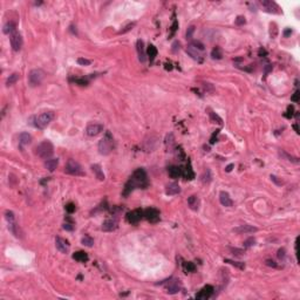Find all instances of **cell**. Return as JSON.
<instances>
[{
	"instance_id": "obj_1",
	"label": "cell",
	"mask_w": 300,
	"mask_h": 300,
	"mask_svg": "<svg viewBox=\"0 0 300 300\" xmlns=\"http://www.w3.org/2000/svg\"><path fill=\"white\" fill-rule=\"evenodd\" d=\"M148 177H147V172L144 169H137L134 171L132 176L130 177V179L127 182V184L124 186L123 190V196H128V195L132 192L135 188H145L148 186Z\"/></svg>"
},
{
	"instance_id": "obj_2",
	"label": "cell",
	"mask_w": 300,
	"mask_h": 300,
	"mask_svg": "<svg viewBox=\"0 0 300 300\" xmlns=\"http://www.w3.org/2000/svg\"><path fill=\"white\" fill-rule=\"evenodd\" d=\"M114 149V138L110 132H106L103 138L98 142V152L101 155H109Z\"/></svg>"
},
{
	"instance_id": "obj_3",
	"label": "cell",
	"mask_w": 300,
	"mask_h": 300,
	"mask_svg": "<svg viewBox=\"0 0 300 300\" xmlns=\"http://www.w3.org/2000/svg\"><path fill=\"white\" fill-rule=\"evenodd\" d=\"M36 154L39 157L42 159H49L54 154V147L53 144L49 141L41 142L38 147H36Z\"/></svg>"
},
{
	"instance_id": "obj_4",
	"label": "cell",
	"mask_w": 300,
	"mask_h": 300,
	"mask_svg": "<svg viewBox=\"0 0 300 300\" xmlns=\"http://www.w3.org/2000/svg\"><path fill=\"white\" fill-rule=\"evenodd\" d=\"M52 120H53V113H51V112L42 113L39 116L34 117V127L39 128V129H45Z\"/></svg>"
},
{
	"instance_id": "obj_5",
	"label": "cell",
	"mask_w": 300,
	"mask_h": 300,
	"mask_svg": "<svg viewBox=\"0 0 300 300\" xmlns=\"http://www.w3.org/2000/svg\"><path fill=\"white\" fill-rule=\"evenodd\" d=\"M45 78V73L41 69H32L28 74V83L31 87L39 86Z\"/></svg>"
},
{
	"instance_id": "obj_6",
	"label": "cell",
	"mask_w": 300,
	"mask_h": 300,
	"mask_svg": "<svg viewBox=\"0 0 300 300\" xmlns=\"http://www.w3.org/2000/svg\"><path fill=\"white\" fill-rule=\"evenodd\" d=\"M65 171L69 175H74V176H83L85 172L81 168L79 163L75 161V159H68L67 164H66V169Z\"/></svg>"
},
{
	"instance_id": "obj_7",
	"label": "cell",
	"mask_w": 300,
	"mask_h": 300,
	"mask_svg": "<svg viewBox=\"0 0 300 300\" xmlns=\"http://www.w3.org/2000/svg\"><path fill=\"white\" fill-rule=\"evenodd\" d=\"M163 285L165 286V290H167L169 294H176L182 288L181 282L178 279H174V278H171L170 280H167L165 282H163Z\"/></svg>"
},
{
	"instance_id": "obj_8",
	"label": "cell",
	"mask_w": 300,
	"mask_h": 300,
	"mask_svg": "<svg viewBox=\"0 0 300 300\" xmlns=\"http://www.w3.org/2000/svg\"><path fill=\"white\" fill-rule=\"evenodd\" d=\"M143 217H144V211H142L141 209H136L127 213V221L132 224L138 223Z\"/></svg>"
},
{
	"instance_id": "obj_9",
	"label": "cell",
	"mask_w": 300,
	"mask_h": 300,
	"mask_svg": "<svg viewBox=\"0 0 300 300\" xmlns=\"http://www.w3.org/2000/svg\"><path fill=\"white\" fill-rule=\"evenodd\" d=\"M144 218L150 223H157L159 221V211L155 208H149L144 210Z\"/></svg>"
},
{
	"instance_id": "obj_10",
	"label": "cell",
	"mask_w": 300,
	"mask_h": 300,
	"mask_svg": "<svg viewBox=\"0 0 300 300\" xmlns=\"http://www.w3.org/2000/svg\"><path fill=\"white\" fill-rule=\"evenodd\" d=\"M11 46H12V49L14 52H19L22 47V38L17 32L11 34Z\"/></svg>"
},
{
	"instance_id": "obj_11",
	"label": "cell",
	"mask_w": 300,
	"mask_h": 300,
	"mask_svg": "<svg viewBox=\"0 0 300 300\" xmlns=\"http://www.w3.org/2000/svg\"><path fill=\"white\" fill-rule=\"evenodd\" d=\"M213 287H212L211 285H206V286H204L203 288L201 290V291L197 293V295H196V299L198 300H206L209 299L210 297H211L212 294H213Z\"/></svg>"
},
{
	"instance_id": "obj_12",
	"label": "cell",
	"mask_w": 300,
	"mask_h": 300,
	"mask_svg": "<svg viewBox=\"0 0 300 300\" xmlns=\"http://www.w3.org/2000/svg\"><path fill=\"white\" fill-rule=\"evenodd\" d=\"M101 132H103V125L100 123H90L86 128V134L92 137L97 136Z\"/></svg>"
},
{
	"instance_id": "obj_13",
	"label": "cell",
	"mask_w": 300,
	"mask_h": 300,
	"mask_svg": "<svg viewBox=\"0 0 300 300\" xmlns=\"http://www.w3.org/2000/svg\"><path fill=\"white\" fill-rule=\"evenodd\" d=\"M55 246H56V248L61 253H68V251H69V243H68V240L61 238V237H56V239H55Z\"/></svg>"
},
{
	"instance_id": "obj_14",
	"label": "cell",
	"mask_w": 300,
	"mask_h": 300,
	"mask_svg": "<svg viewBox=\"0 0 300 300\" xmlns=\"http://www.w3.org/2000/svg\"><path fill=\"white\" fill-rule=\"evenodd\" d=\"M258 229L256 226H252V225H240L238 228H235L233 229V232L236 233H239V235H243V233H253V232H257Z\"/></svg>"
},
{
	"instance_id": "obj_15",
	"label": "cell",
	"mask_w": 300,
	"mask_h": 300,
	"mask_svg": "<svg viewBox=\"0 0 300 300\" xmlns=\"http://www.w3.org/2000/svg\"><path fill=\"white\" fill-rule=\"evenodd\" d=\"M136 49H137V54H138V59L141 62L147 61V53L144 51V44L142 40H138L136 44Z\"/></svg>"
},
{
	"instance_id": "obj_16",
	"label": "cell",
	"mask_w": 300,
	"mask_h": 300,
	"mask_svg": "<svg viewBox=\"0 0 300 300\" xmlns=\"http://www.w3.org/2000/svg\"><path fill=\"white\" fill-rule=\"evenodd\" d=\"M219 201H221V204L223 206H226V208H230V206H232V199H231V197H230V195L228 192H225V191H222L221 194H219Z\"/></svg>"
},
{
	"instance_id": "obj_17",
	"label": "cell",
	"mask_w": 300,
	"mask_h": 300,
	"mask_svg": "<svg viewBox=\"0 0 300 300\" xmlns=\"http://www.w3.org/2000/svg\"><path fill=\"white\" fill-rule=\"evenodd\" d=\"M32 142V136L28 132H21L19 135V145L20 148H24L25 145H28Z\"/></svg>"
},
{
	"instance_id": "obj_18",
	"label": "cell",
	"mask_w": 300,
	"mask_h": 300,
	"mask_svg": "<svg viewBox=\"0 0 300 300\" xmlns=\"http://www.w3.org/2000/svg\"><path fill=\"white\" fill-rule=\"evenodd\" d=\"M168 174L171 178L176 179V178H179V177L182 176L183 169L181 168V167H177V165H172V167H170V168L168 169Z\"/></svg>"
},
{
	"instance_id": "obj_19",
	"label": "cell",
	"mask_w": 300,
	"mask_h": 300,
	"mask_svg": "<svg viewBox=\"0 0 300 300\" xmlns=\"http://www.w3.org/2000/svg\"><path fill=\"white\" fill-rule=\"evenodd\" d=\"M181 192V186L177 183H170L169 185L165 188V194L169 196H174V195H178Z\"/></svg>"
},
{
	"instance_id": "obj_20",
	"label": "cell",
	"mask_w": 300,
	"mask_h": 300,
	"mask_svg": "<svg viewBox=\"0 0 300 300\" xmlns=\"http://www.w3.org/2000/svg\"><path fill=\"white\" fill-rule=\"evenodd\" d=\"M117 229V221L116 219H107L103 224H102V230L103 231H114Z\"/></svg>"
},
{
	"instance_id": "obj_21",
	"label": "cell",
	"mask_w": 300,
	"mask_h": 300,
	"mask_svg": "<svg viewBox=\"0 0 300 300\" xmlns=\"http://www.w3.org/2000/svg\"><path fill=\"white\" fill-rule=\"evenodd\" d=\"M182 176L184 177L185 179H189V181H192L195 178V172H194V170H192V168H191V163H190V162H188L185 169H183Z\"/></svg>"
},
{
	"instance_id": "obj_22",
	"label": "cell",
	"mask_w": 300,
	"mask_h": 300,
	"mask_svg": "<svg viewBox=\"0 0 300 300\" xmlns=\"http://www.w3.org/2000/svg\"><path fill=\"white\" fill-rule=\"evenodd\" d=\"M188 204H189V206H190L191 210L197 211L198 208H199V198H198L197 196L192 195V196H190V197L188 198Z\"/></svg>"
},
{
	"instance_id": "obj_23",
	"label": "cell",
	"mask_w": 300,
	"mask_h": 300,
	"mask_svg": "<svg viewBox=\"0 0 300 300\" xmlns=\"http://www.w3.org/2000/svg\"><path fill=\"white\" fill-rule=\"evenodd\" d=\"M58 164H59V159L58 158H49V159H46V162H45V167L46 169L48 170V171H54L56 167H58Z\"/></svg>"
},
{
	"instance_id": "obj_24",
	"label": "cell",
	"mask_w": 300,
	"mask_h": 300,
	"mask_svg": "<svg viewBox=\"0 0 300 300\" xmlns=\"http://www.w3.org/2000/svg\"><path fill=\"white\" fill-rule=\"evenodd\" d=\"M186 53L189 54L192 59H195V60H198V61H202V55L199 54V51H197L196 48H194L191 45L186 48Z\"/></svg>"
},
{
	"instance_id": "obj_25",
	"label": "cell",
	"mask_w": 300,
	"mask_h": 300,
	"mask_svg": "<svg viewBox=\"0 0 300 300\" xmlns=\"http://www.w3.org/2000/svg\"><path fill=\"white\" fill-rule=\"evenodd\" d=\"M262 5L265 7V11L267 12H273V13H277L275 9H279V7L277 6V4L273 2V1H262Z\"/></svg>"
},
{
	"instance_id": "obj_26",
	"label": "cell",
	"mask_w": 300,
	"mask_h": 300,
	"mask_svg": "<svg viewBox=\"0 0 300 300\" xmlns=\"http://www.w3.org/2000/svg\"><path fill=\"white\" fill-rule=\"evenodd\" d=\"M73 258L76 260V262H80V263H86L88 260V255L85 252V251H78L73 255Z\"/></svg>"
},
{
	"instance_id": "obj_27",
	"label": "cell",
	"mask_w": 300,
	"mask_h": 300,
	"mask_svg": "<svg viewBox=\"0 0 300 300\" xmlns=\"http://www.w3.org/2000/svg\"><path fill=\"white\" fill-rule=\"evenodd\" d=\"M92 170L95 174V176H96V178L98 181H105V174H103L102 169H101V167L98 164H93L92 165Z\"/></svg>"
},
{
	"instance_id": "obj_28",
	"label": "cell",
	"mask_w": 300,
	"mask_h": 300,
	"mask_svg": "<svg viewBox=\"0 0 300 300\" xmlns=\"http://www.w3.org/2000/svg\"><path fill=\"white\" fill-rule=\"evenodd\" d=\"M2 31H4L5 34H13V33L15 32V24H14L13 21H8V22L4 26Z\"/></svg>"
},
{
	"instance_id": "obj_29",
	"label": "cell",
	"mask_w": 300,
	"mask_h": 300,
	"mask_svg": "<svg viewBox=\"0 0 300 300\" xmlns=\"http://www.w3.org/2000/svg\"><path fill=\"white\" fill-rule=\"evenodd\" d=\"M147 55L149 56V59L151 62L155 60V58H156V55H157V49H156V47H155L154 45H149V46H148Z\"/></svg>"
},
{
	"instance_id": "obj_30",
	"label": "cell",
	"mask_w": 300,
	"mask_h": 300,
	"mask_svg": "<svg viewBox=\"0 0 300 300\" xmlns=\"http://www.w3.org/2000/svg\"><path fill=\"white\" fill-rule=\"evenodd\" d=\"M81 243H82L85 246L92 247L94 245V239L92 238L90 236H85V237H82V239H81Z\"/></svg>"
},
{
	"instance_id": "obj_31",
	"label": "cell",
	"mask_w": 300,
	"mask_h": 300,
	"mask_svg": "<svg viewBox=\"0 0 300 300\" xmlns=\"http://www.w3.org/2000/svg\"><path fill=\"white\" fill-rule=\"evenodd\" d=\"M18 80H19V74L18 73H13L12 75H9V78L7 79V81H6V85H7V86H12V85H14Z\"/></svg>"
},
{
	"instance_id": "obj_32",
	"label": "cell",
	"mask_w": 300,
	"mask_h": 300,
	"mask_svg": "<svg viewBox=\"0 0 300 300\" xmlns=\"http://www.w3.org/2000/svg\"><path fill=\"white\" fill-rule=\"evenodd\" d=\"M280 154V156L282 157H284V158H286L287 161H291V162H293V163H298L299 162V159H298V157H294V156H291V155H288L287 152H285V151H280L279 152Z\"/></svg>"
},
{
	"instance_id": "obj_33",
	"label": "cell",
	"mask_w": 300,
	"mask_h": 300,
	"mask_svg": "<svg viewBox=\"0 0 300 300\" xmlns=\"http://www.w3.org/2000/svg\"><path fill=\"white\" fill-rule=\"evenodd\" d=\"M211 56L212 59H217V60H219L222 59V56H223V54H222V51L221 48H218V47H216V48H213L211 52Z\"/></svg>"
},
{
	"instance_id": "obj_34",
	"label": "cell",
	"mask_w": 300,
	"mask_h": 300,
	"mask_svg": "<svg viewBox=\"0 0 300 300\" xmlns=\"http://www.w3.org/2000/svg\"><path fill=\"white\" fill-rule=\"evenodd\" d=\"M224 262H225V263H229V264H231V265H233V266H237V267H239L240 270H244V268H245V264H244V263H240V262H233V260H230V259H225Z\"/></svg>"
},
{
	"instance_id": "obj_35",
	"label": "cell",
	"mask_w": 300,
	"mask_h": 300,
	"mask_svg": "<svg viewBox=\"0 0 300 300\" xmlns=\"http://www.w3.org/2000/svg\"><path fill=\"white\" fill-rule=\"evenodd\" d=\"M71 81H74L75 83H78L80 86H87L88 85V80L85 78H76V79H72Z\"/></svg>"
},
{
	"instance_id": "obj_36",
	"label": "cell",
	"mask_w": 300,
	"mask_h": 300,
	"mask_svg": "<svg viewBox=\"0 0 300 300\" xmlns=\"http://www.w3.org/2000/svg\"><path fill=\"white\" fill-rule=\"evenodd\" d=\"M256 244V239L253 238V237H250V238H247L245 242H244V247L245 248H248V247L253 246Z\"/></svg>"
},
{
	"instance_id": "obj_37",
	"label": "cell",
	"mask_w": 300,
	"mask_h": 300,
	"mask_svg": "<svg viewBox=\"0 0 300 300\" xmlns=\"http://www.w3.org/2000/svg\"><path fill=\"white\" fill-rule=\"evenodd\" d=\"M190 45H191L194 48H196L197 51H204V45L202 44L201 41H192Z\"/></svg>"
},
{
	"instance_id": "obj_38",
	"label": "cell",
	"mask_w": 300,
	"mask_h": 300,
	"mask_svg": "<svg viewBox=\"0 0 300 300\" xmlns=\"http://www.w3.org/2000/svg\"><path fill=\"white\" fill-rule=\"evenodd\" d=\"M185 271L186 272H195L196 271V266H195L194 263H191V262L185 263Z\"/></svg>"
},
{
	"instance_id": "obj_39",
	"label": "cell",
	"mask_w": 300,
	"mask_h": 300,
	"mask_svg": "<svg viewBox=\"0 0 300 300\" xmlns=\"http://www.w3.org/2000/svg\"><path fill=\"white\" fill-rule=\"evenodd\" d=\"M202 181H203L204 183H209L211 181V175H210V170L209 169L204 172V175L202 176Z\"/></svg>"
},
{
	"instance_id": "obj_40",
	"label": "cell",
	"mask_w": 300,
	"mask_h": 300,
	"mask_svg": "<svg viewBox=\"0 0 300 300\" xmlns=\"http://www.w3.org/2000/svg\"><path fill=\"white\" fill-rule=\"evenodd\" d=\"M194 33H195V26H190L189 28H188V31H186V39L188 40H191L192 39V35H194Z\"/></svg>"
},
{
	"instance_id": "obj_41",
	"label": "cell",
	"mask_w": 300,
	"mask_h": 300,
	"mask_svg": "<svg viewBox=\"0 0 300 300\" xmlns=\"http://www.w3.org/2000/svg\"><path fill=\"white\" fill-rule=\"evenodd\" d=\"M5 217H6V219L8 222V224L9 223H14V213L12 211H6Z\"/></svg>"
},
{
	"instance_id": "obj_42",
	"label": "cell",
	"mask_w": 300,
	"mask_h": 300,
	"mask_svg": "<svg viewBox=\"0 0 300 300\" xmlns=\"http://www.w3.org/2000/svg\"><path fill=\"white\" fill-rule=\"evenodd\" d=\"M165 143H167V145L169 147V149H171V147H172V144H174V135H172V134H170V135L167 136V141H165Z\"/></svg>"
},
{
	"instance_id": "obj_43",
	"label": "cell",
	"mask_w": 300,
	"mask_h": 300,
	"mask_svg": "<svg viewBox=\"0 0 300 300\" xmlns=\"http://www.w3.org/2000/svg\"><path fill=\"white\" fill-rule=\"evenodd\" d=\"M210 117H211L212 121H217V123L222 124L223 123V121H222V118L218 116V115H216L215 113H210Z\"/></svg>"
},
{
	"instance_id": "obj_44",
	"label": "cell",
	"mask_w": 300,
	"mask_h": 300,
	"mask_svg": "<svg viewBox=\"0 0 300 300\" xmlns=\"http://www.w3.org/2000/svg\"><path fill=\"white\" fill-rule=\"evenodd\" d=\"M78 63L81 65V66H89L90 65V61L88 59H83V58H79L78 59Z\"/></svg>"
},
{
	"instance_id": "obj_45",
	"label": "cell",
	"mask_w": 300,
	"mask_h": 300,
	"mask_svg": "<svg viewBox=\"0 0 300 300\" xmlns=\"http://www.w3.org/2000/svg\"><path fill=\"white\" fill-rule=\"evenodd\" d=\"M75 205L73 203H68L67 205H66V211L68 212V213H73V212L75 211Z\"/></svg>"
},
{
	"instance_id": "obj_46",
	"label": "cell",
	"mask_w": 300,
	"mask_h": 300,
	"mask_svg": "<svg viewBox=\"0 0 300 300\" xmlns=\"http://www.w3.org/2000/svg\"><path fill=\"white\" fill-rule=\"evenodd\" d=\"M246 22V20H245V18L244 17H242V15H239L238 18L236 19V24L238 25V26H242V25H244Z\"/></svg>"
},
{
	"instance_id": "obj_47",
	"label": "cell",
	"mask_w": 300,
	"mask_h": 300,
	"mask_svg": "<svg viewBox=\"0 0 300 300\" xmlns=\"http://www.w3.org/2000/svg\"><path fill=\"white\" fill-rule=\"evenodd\" d=\"M271 181H273L277 185H282L284 184V182H282V179H278V177L274 176V175H271Z\"/></svg>"
},
{
	"instance_id": "obj_48",
	"label": "cell",
	"mask_w": 300,
	"mask_h": 300,
	"mask_svg": "<svg viewBox=\"0 0 300 300\" xmlns=\"http://www.w3.org/2000/svg\"><path fill=\"white\" fill-rule=\"evenodd\" d=\"M299 96H300V93H299V90H297L293 95H292V97H291V100L293 101V102H299Z\"/></svg>"
},
{
	"instance_id": "obj_49",
	"label": "cell",
	"mask_w": 300,
	"mask_h": 300,
	"mask_svg": "<svg viewBox=\"0 0 300 300\" xmlns=\"http://www.w3.org/2000/svg\"><path fill=\"white\" fill-rule=\"evenodd\" d=\"M231 251L233 252L232 255H236V256H242L244 253V251L243 250H239V248H231Z\"/></svg>"
},
{
	"instance_id": "obj_50",
	"label": "cell",
	"mask_w": 300,
	"mask_h": 300,
	"mask_svg": "<svg viewBox=\"0 0 300 300\" xmlns=\"http://www.w3.org/2000/svg\"><path fill=\"white\" fill-rule=\"evenodd\" d=\"M134 26H135V22H132V24H129V25H128V26H127V27H124V29H122V31H121L120 33H125V32H128V31H130V29H132V27H134Z\"/></svg>"
},
{
	"instance_id": "obj_51",
	"label": "cell",
	"mask_w": 300,
	"mask_h": 300,
	"mask_svg": "<svg viewBox=\"0 0 300 300\" xmlns=\"http://www.w3.org/2000/svg\"><path fill=\"white\" fill-rule=\"evenodd\" d=\"M270 72H272V65H266L264 67V74L267 75Z\"/></svg>"
},
{
	"instance_id": "obj_52",
	"label": "cell",
	"mask_w": 300,
	"mask_h": 300,
	"mask_svg": "<svg viewBox=\"0 0 300 300\" xmlns=\"http://www.w3.org/2000/svg\"><path fill=\"white\" fill-rule=\"evenodd\" d=\"M63 229L68 230V231H73L74 228H73V225H72L71 223H65V224H63Z\"/></svg>"
},
{
	"instance_id": "obj_53",
	"label": "cell",
	"mask_w": 300,
	"mask_h": 300,
	"mask_svg": "<svg viewBox=\"0 0 300 300\" xmlns=\"http://www.w3.org/2000/svg\"><path fill=\"white\" fill-rule=\"evenodd\" d=\"M285 252H286L285 248H280V250L278 251V258H279V259H282V258L285 257Z\"/></svg>"
},
{
	"instance_id": "obj_54",
	"label": "cell",
	"mask_w": 300,
	"mask_h": 300,
	"mask_svg": "<svg viewBox=\"0 0 300 300\" xmlns=\"http://www.w3.org/2000/svg\"><path fill=\"white\" fill-rule=\"evenodd\" d=\"M266 265H267V266H272V267H277L275 262L271 260V259H267V260H266Z\"/></svg>"
},
{
	"instance_id": "obj_55",
	"label": "cell",
	"mask_w": 300,
	"mask_h": 300,
	"mask_svg": "<svg viewBox=\"0 0 300 300\" xmlns=\"http://www.w3.org/2000/svg\"><path fill=\"white\" fill-rule=\"evenodd\" d=\"M290 34H292V29H291V28H287V29H286V31L284 32V36H285V38H287V36L290 35Z\"/></svg>"
},
{
	"instance_id": "obj_56",
	"label": "cell",
	"mask_w": 300,
	"mask_h": 300,
	"mask_svg": "<svg viewBox=\"0 0 300 300\" xmlns=\"http://www.w3.org/2000/svg\"><path fill=\"white\" fill-rule=\"evenodd\" d=\"M172 47H174V48H172V51H174V52H176L177 49H179V42H178V41H176L175 44L172 45Z\"/></svg>"
},
{
	"instance_id": "obj_57",
	"label": "cell",
	"mask_w": 300,
	"mask_h": 300,
	"mask_svg": "<svg viewBox=\"0 0 300 300\" xmlns=\"http://www.w3.org/2000/svg\"><path fill=\"white\" fill-rule=\"evenodd\" d=\"M176 28H177V21H174V25H172V27H171V35L175 33Z\"/></svg>"
},
{
	"instance_id": "obj_58",
	"label": "cell",
	"mask_w": 300,
	"mask_h": 300,
	"mask_svg": "<svg viewBox=\"0 0 300 300\" xmlns=\"http://www.w3.org/2000/svg\"><path fill=\"white\" fill-rule=\"evenodd\" d=\"M233 167H235V164H229V165H228V167L225 168V171H226V172H230V171L232 170V168H233Z\"/></svg>"
},
{
	"instance_id": "obj_59",
	"label": "cell",
	"mask_w": 300,
	"mask_h": 300,
	"mask_svg": "<svg viewBox=\"0 0 300 300\" xmlns=\"http://www.w3.org/2000/svg\"><path fill=\"white\" fill-rule=\"evenodd\" d=\"M259 55H260V56H262V55H266V51L263 49V48H260V49H259Z\"/></svg>"
}]
</instances>
